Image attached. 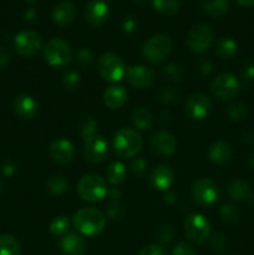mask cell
Instances as JSON below:
<instances>
[{"label":"cell","instance_id":"cell-6","mask_svg":"<svg viewBox=\"0 0 254 255\" xmlns=\"http://www.w3.org/2000/svg\"><path fill=\"white\" fill-rule=\"evenodd\" d=\"M44 59L50 66L62 67L69 64L72 59L71 47L69 42L60 37L49 40L44 46Z\"/></svg>","mask_w":254,"mask_h":255},{"label":"cell","instance_id":"cell-54","mask_svg":"<svg viewBox=\"0 0 254 255\" xmlns=\"http://www.w3.org/2000/svg\"><path fill=\"white\" fill-rule=\"evenodd\" d=\"M237 4L244 7H253L254 6V0H236Z\"/></svg>","mask_w":254,"mask_h":255},{"label":"cell","instance_id":"cell-56","mask_svg":"<svg viewBox=\"0 0 254 255\" xmlns=\"http://www.w3.org/2000/svg\"><path fill=\"white\" fill-rule=\"evenodd\" d=\"M2 192V184H1V181H0V194H1Z\"/></svg>","mask_w":254,"mask_h":255},{"label":"cell","instance_id":"cell-19","mask_svg":"<svg viewBox=\"0 0 254 255\" xmlns=\"http://www.w3.org/2000/svg\"><path fill=\"white\" fill-rule=\"evenodd\" d=\"M59 248L64 255H84L86 242L80 234L67 233L59 241Z\"/></svg>","mask_w":254,"mask_h":255},{"label":"cell","instance_id":"cell-25","mask_svg":"<svg viewBox=\"0 0 254 255\" xmlns=\"http://www.w3.org/2000/svg\"><path fill=\"white\" fill-rule=\"evenodd\" d=\"M202 9L211 17H223L229 11L228 0H203Z\"/></svg>","mask_w":254,"mask_h":255},{"label":"cell","instance_id":"cell-17","mask_svg":"<svg viewBox=\"0 0 254 255\" xmlns=\"http://www.w3.org/2000/svg\"><path fill=\"white\" fill-rule=\"evenodd\" d=\"M49 153L57 164H67L74 159L75 147L69 139L57 138L50 144Z\"/></svg>","mask_w":254,"mask_h":255},{"label":"cell","instance_id":"cell-28","mask_svg":"<svg viewBox=\"0 0 254 255\" xmlns=\"http://www.w3.org/2000/svg\"><path fill=\"white\" fill-rule=\"evenodd\" d=\"M238 51V45L232 37H222L216 46V55L223 60H229Z\"/></svg>","mask_w":254,"mask_h":255},{"label":"cell","instance_id":"cell-8","mask_svg":"<svg viewBox=\"0 0 254 255\" xmlns=\"http://www.w3.org/2000/svg\"><path fill=\"white\" fill-rule=\"evenodd\" d=\"M184 232L192 243L202 246L211 236V223L202 214H191L184 221Z\"/></svg>","mask_w":254,"mask_h":255},{"label":"cell","instance_id":"cell-27","mask_svg":"<svg viewBox=\"0 0 254 255\" xmlns=\"http://www.w3.org/2000/svg\"><path fill=\"white\" fill-rule=\"evenodd\" d=\"M97 127H99V122L91 115H84L77 124L79 134L84 141H87V139L96 136Z\"/></svg>","mask_w":254,"mask_h":255},{"label":"cell","instance_id":"cell-24","mask_svg":"<svg viewBox=\"0 0 254 255\" xmlns=\"http://www.w3.org/2000/svg\"><path fill=\"white\" fill-rule=\"evenodd\" d=\"M209 161L216 164H224L232 158V149L228 143L223 141H216L208 148Z\"/></svg>","mask_w":254,"mask_h":255},{"label":"cell","instance_id":"cell-55","mask_svg":"<svg viewBox=\"0 0 254 255\" xmlns=\"http://www.w3.org/2000/svg\"><path fill=\"white\" fill-rule=\"evenodd\" d=\"M248 163H249V166L252 167V169H254V149L251 152V154H249Z\"/></svg>","mask_w":254,"mask_h":255},{"label":"cell","instance_id":"cell-40","mask_svg":"<svg viewBox=\"0 0 254 255\" xmlns=\"http://www.w3.org/2000/svg\"><path fill=\"white\" fill-rule=\"evenodd\" d=\"M174 237V231L171 226H162L159 227L156 233V239L161 244H167L172 242Z\"/></svg>","mask_w":254,"mask_h":255},{"label":"cell","instance_id":"cell-9","mask_svg":"<svg viewBox=\"0 0 254 255\" xmlns=\"http://www.w3.org/2000/svg\"><path fill=\"white\" fill-rule=\"evenodd\" d=\"M191 194L194 201L203 207H211L216 204L219 199V187L213 179L201 178L193 182Z\"/></svg>","mask_w":254,"mask_h":255},{"label":"cell","instance_id":"cell-3","mask_svg":"<svg viewBox=\"0 0 254 255\" xmlns=\"http://www.w3.org/2000/svg\"><path fill=\"white\" fill-rule=\"evenodd\" d=\"M107 183L99 174H86L77 183V193L85 202L95 203L107 196Z\"/></svg>","mask_w":254,"mask_h":255},{"label":"cell","instance_id":"cell-22","mask_svg":"<svg viewBox=\"0 0 254 255\" xmlns=\"http://www.w3.org/2000/svg\"><path fill=\"white\" fill-rule=\"evenodd\" d=\"M128 99V92L121 85H112L104 92V102L109 109H121Z\"/></svg>","mask_w":254,"mask_h":255},{"label":"cell","instance_id":"cell-32","mask_svg":"<svg viewBox=\"0 0 254 255\" xmlns=\"http://www.w3.org/2000/svg\"><path fill=\"white\" fill-rule=\"evenodd\" d=\"M21 248L17 239L11 234L0 236V255H20Z\"/></svg>","mask_w":254,"mask_h":255},{"label":"cell","instance_id":"cell-5","mask_svg":"<svg viewBox=\"0 0 254 255\" xmlns=\"http://www.w3.org/2000/svg\"><path fill=\"white\" fill-rule=\"evenodd\" d=\"M97 71L100 76L107 82L121 81L126 75V67L119 55L114 52H105L97 62Z\"/></svg>","mask_w":254,"mask_h":255},{"label":"cell","instance_id":"cell-48","mask_svg":"<svg viewBox=\"0 0 254 255\" xmlns=\"http://www.w3.org/2000/svg\"><path fill=\"white\" fill-rule=\"evenodd\" d=\"M198 70L201 71V74L203 75H209L213 71V65L208 60H201L198 62Z\"/></svg>","mask_w":254,"mask_h":255},{"label":"cell","instance_id":"cell-31","mask_svg":"<svg viewBox=\"0 0 254 255\" xmlns=\"http://www.w3.org/2000/svg\"><path fill=\"white\" fill-rule=\"evenodd\" d=\"M152 6L161 15H172L177 14L182 6L181 0H152Z\"/></svg>","mask_w":254,"mask_h":255},{"label":"cell","instance_id":"cell-38","mask_svg":"<svg viewBox=\"0 0 254 255\" xmlns=\"http://www.w3.org/2000/svg\"><path fill=\"white\" fill-rule=\"evenodd\" d=\"M80 84V75L79 72L74 71V70H69L64 74L62 76V86L65 87V90L67 91H74L79 87Z\"/></svg>","mask_w":254,"mask_h":255},{"label":"cell","instance_id":"cell-52","mask_svg":"<svg viewBox=\"0 0 254 255\" xmlns=\"http://www.w3.org/2000/svg\"><path fill=\"white\" fill-rule=\"evenodd\" d=\"M176 201H177L176 193L167 191L166 196H164V202H166L167 204H174V203H176Z\"/></svg>","mask_w":254,"mask_h":255},{"label":"cell","instance_id":"cell-46","mask_svg":"<svg viewBox=\"0 0 254 255\" xmlns=\"http://www.w3.org/2000/svg\"><path fill=\"white\" fill-rule=\"evenodd\" d=\"M138 255H169V254L162 246H158V244H151V246L144 247V248L139 252Z\"/></svg>","mask_w":254,"mask_h":255},{"label":"cell","instance_id":"cell-14","mask_svg":"<svg viewBox=\"0 0 254 255\" xmlns=\"http://www.w3.org/2000/svg\"><path fill=\"white\" fill-rule=\"evenodd\" d=\"M84 16L90 26H102L110 17L109 4L105 0H91L85 6Z\"/></svg>","mask_w":254,"mask_h":255},{"label":"cell","instance_id":"cell-47","mask_svg":"<svg viewBox=\"0 0 254 255\" xmlns=\"http://www.w3.org/2000/svg\"><path fill=\"white\" fill-rule=\"evenodd\" d=\"M242 77L247 81H254V61H248L241 70Z\"/></svg>","mask_w":254,"mask_h":255},{"label":"cell","instance_id":"cell-43","mask_svg":"<svg viewBox=\"0 0 254 255\" xmlns=\"http://www.w3.org/2000/svg\"><path fill=\"white\" fill-rule=\"evenodd\" d=\"M76 61L81 67L89 66V65L94 61V54L91 52V50L81 49L79 52H77Z\"/></svg>","mask_w":254,"mask_h":255},{"label":"cell","instance_id":"cell-49","mask_svg":"<svg viewBox=\"0 0 254 255\" xmlns=\"http://www.w3.org/2000/svg\"><path fill=\"white\" fill-rule=\"evenodd\" d=\"M15 171H16V168H15L14 164L10 163V162H6V163H4L1 166V173L4 174L5 177H11L12 174L15 173Z\"/></svg>","mask_w":254,"mask_h":255},{"label":"cell","instance_id":"cell-36","mask_svg":"<svg viewBox=\"0 0 254 255\" xmlns=\"http://www.w3.org/2000/svg\"><path fill=\"white\" fill-rule=\"evenodd\" d=\"M106 216L112 222H121L126 216V209L120 202H110L106 207Z\"/></svg>","mask_w":254,"mask_h":255},{"label":"cell","instance_id":"cell-23","mask_svg":"<svg viewBox=\"0 0 254 255\" xmlns=\"http://www.w3.org/2000/svg\"><path fill=\"white\" fill-rule=\"evenodd\" d=\"M227 192L232 201L247 202L252 198V188L248 182L243 179H232L227 186Z\"/></svg>","mask_w":254,"mask_h":255},{"label":"cell","instance_id":"cell-37","mask_svg":"<svg viewBox=\"0 0 254 255\" xmlns=\"http://www.w3.org/2000/svg\"><path fill=\"white\" fill-rule=\"evenodd\" d=\"M163 76L169 81H181L183 79V70L179 65L171 62V64H167L163 67Z\"/></svg>","mask_w":254,"mask_h":255},{"label":"cell","instance_id":"cell-12","mask_svg":"<svg viewBox=\"0 0 254 255\" xmlns=\"http://www.w3.org/2000/svg\"><path fill=\"white\" fill-rule=\"evenodd\" d=\"M212 110V102L207 95L202 92L192 94L184 102V111L191 120H203Z\"/></svg>","mask_w":254,"mask_h":255},{"label":"cell","instance_id":"cell-11","mask_svg":"<svg viewBox=\"0 0 254 255\" xmlns=\"http://www.w3.org/2000/svg\"><path fill=\"white\" fill-rule=\"evenodd\" d=\"M15 50L21 56H34L41 49V37L34 30H22L14 39Z\"/></svg>","mask_w":254,"mask_h":255},{"label":"cell","instance_id":"cell-57","mask_svg":"<svg viewBox=\"0 0 254 255\" xmlns=\"http://www.w3.org/2000/svg\"><path fill=\"white\" fill-rule=\"evenodd\" d=\"M25 1H27V2H34V1H36V0H25Z\"/></svg>","mask_w":254,"mask_h":255},{"label":"cell","instance_id":"cell-1","mask_svg":"<svg viewBox=\"0 0 254 255\" xmlns=\"http://www.w3.org/2000/svg\"><path fill=\"white\" fill-rule=\"evenodd\" d=\"M72 226L82 236L96 237L104 231L106 217L95 207H85L74 214Z\"/></svg>","mask_w":254,"mask_h":255},{"label":"cell","instance_id":"cell-29","mask_svg":"<svg viewBox=\"0 0 254 255\" xmlns=\"http://www.w3.org/2000/svg\"><path fill=\"white\" fill-rule=\"evenodd\" d=\"M126 176V166L122 162H112L109 168L106 169V178L112 186H119V184L124 183Z\"/></svg>","mask_w":254,"mask_h":255},{"label":"cell","instance_id":"cell-20","mask_svg":"<svg viewBox=\"0 0 254 255\" xmlns=\"http://www.w3.org/2000/svg\"><path fill=\"white\" fill-rule=\"evenodd\" d=\"M76 17V6L69 0L60 1L52 10V21L60 27H66Z\"/></svg>","mask_w":254,"mask_h":255},{"label":"cell","instance_id":"cell-7","mask_svg":"<svg viewBox=\"0 0 254 255\" xmlns=\"http://www.w3.org/2000/svg\"><path fill=\"white\" fill-rule=\"evenodd\" d=\"M214 42V31L207 24L194 25L187 35L188 49L194 54H204Z\"/></svg>","mask_w":254,"mask_h":255},{"label":"cell","instance_id":"cell-53","mask_svg":"<svg viewBox=\"0 0 254 255\" xmlns=\"http://www.w3.org/2000/svg\"><path fill=\"white\" fill-rule=\"evenodd\" d=\"M35 17H36V11H35L32 7L27 9L26 12H25V20H27V21H32V20H35Z\"/></svg>","mask_w":254,"mask_h":255},{"label":"cell","instance_id":"cell-42","mask_svg":"<svg viewBox=\"0 0 254 255\" xmlns=\"http://www.w3.org/2000/svg\"><path fill=\"white\" fill-rule=\"evenodd\" d=\"M138 27V22H137L136 17L132 15H127L124 17L121 22V29L125 34H133Z\"/></svg>","mask_w":254,"mask_h":255},{"label":"cell","instance_id":"cell-13","mask_svg":"<svg viewBox=\"0 0 254 255\" xmlns=\"http://www.w3.org/2000/svg\"><path fill=\"white\" fill-rule=\"evenodd\" d=\"M149 147L151 151L158 157H169L174 154L177 149V142L173 134L168 131H156L149 138Z\"/></svg>","mask_w":254,"mask_h":255},{"label":"cell","instance_id":"cell-39","mask_svg":"<svg viewBox=\"0 0 254 255\" xmlns=\"http://www.w3.org/2000/svg\"><path fill=\"white\" fill-rule=\"evenodd\" d=\"M179 99H181V92L177 89H174V87H166V89H163L159 92V100L163 104L173 105L178 102Z\"/></svg>","mask_w":254,"mask_h":255},{"label":"cell","instance_id":"cell-2","mask_svg":"<svg viewBox=\"0 0 254 255\" xmlns=\"http://www.w3.org/2000/svg\"><path fill=\"white\" fill-rule=\"evenodd\" d=\"M143 141L136 129L124 127L115 133L114 149L121 158H133L141 151Z\"/></svg>","mask_w":254,"mask_h":255},{"label":"cell","instance_id":"cell-51","mask_svg":"<svg viewBox=\"0 0 254 255\" xmlns=\"http://www.w3.org/2000/svg\"><path fill=\"white\" fill-rule=\"evenodd\" d=\"M107 196L111 199V202H119V199L121 198V192L117 188H111L107 192Z\"/></svg>","mask_w":254,"mask_h":255},{"label":"cell","instance_id":"cell-50","mask_svg":"<svg viewBox=\"0 0 254 255\" xmlns=\"http://www.w3.org/2000/svg\"><path fill=\"white\" fill-rule=\"evenodd\" d=\"M10 60V52L5 47L0 46V67L5 66Z\"/></svg>","mask_w":254,"mask_h":255},{"label":"cell","instance_id":"cell-18","mask_svg":"<svg viewBox=\"0 0 254 255\" xmlns=\"http://www.w3.org/2000/svg\"><path fill=\"white\" fill-rule=\"evenodd\" d=\"M149 182L154 189L167 192L174 182V173L167 164H159L149 174Z\"/></svg>","mask_w":254,"mask_h":255},{"label":"cell","instance_id":"cell-58","mask_svg":"<svg viewBox=\"0 0 254 255\" xmlns=\"http://www.w3.org/2000/svg\"><path fill=\"white\" fill-rule=\"evenodd\" d=\"M133 1H136V2H142V1H143V0H133Z\"/></svg>","mask_w":254,"mask_h":255},{"label":"cell","instance_id":"cell-26","mask_svg":"<svg viewBox=\"0 0 254 255\" xmlns=\"http://www.w3.org/2000/svg\"><path fill=\"white\" fill-rule=\"evenodd\" d=\"M131 121L134 128L139 129V131H146V129H148L152 126L153 119H152L149 110H147L146 107L139 106L132 111Z\"/></svg>","mask_w":254,"mask_h":255},{"label":"cell","instance_id":"cell-10","mask_svg":"<svg viewBox=\"0 0 254 255\" xmlns=\"http://www.w3.org/2000/svg\"><path fill=\"white\" fill-rule=\"evenodd\" d=\"M241 84L232 74H221L211 82V92L218 101H229L238 95Z\"/></svg>","mask_w":254,"mask_h":255},{"label":"cell","instance_id":"cell-21","mask_svg":"<svg viewBox=\"0 0 254 255\" xmlns=\"http://www.w3.org/2000/svg\"><path fill=\"white\" fill-rule=\"evenodd\" d=\"M15 112L21 117L22 120H32L37 115L39 106L36 100L27 94L19 95L14 101Z\"/></svg>","mask_w":254,"mask_h":255},{"label":"cell","instance_id":"cell-33","mask_svg":"<svg viewBox=\"0 0 254 255\" xmlns=\"http://www.w3.org/2000/svg\"><path fill=\"white\" fill-rule=\"evenodd\" d=\"M69 227H70V221L66 216H59L55 217L51 222H50V232H51L52 236L57 237V238H61L65 234L69 233Z\"/></svg>","mask_w":254,"mask_h":255},{"label":"cell","instance_id":"cell-45","mask_svg":"<svg viewBox=\"0 0 254 255\" xmlns=\"http://www.w3.org/2000/svg\"><path fill=\"white\" fill-rule=\"evenodd\" d=\"M173 255H197V252L194 251L193 246L187 242H179L173 248Z\"/></svg>","mask_w":254,"mask_h":255},{"label":"cell","instance_id":"cell-34","mask_svg":"<svg viewBox=\"0 0 254 255\" xmlns=\"http://www.w3.org/2000/svg\"><path fill=\"white\" fill-rule=\"evenodd\" d=\"M247 112H248V107H247V105L242 101L233 102V104L228 107V110H227L228 119L234 122L242 121V120L247 116Z\"/></svg>","mask_w":254,"mask_h":255},{"label":"cell","instance_id":"cell-44","mask_svg":"<svg viewBox=\"0 0 254 255\" xmlns=\"http://www.w3.org/2000/svg\"><path fill=\"white\" fill-rule=\"evenodd\" d=\"M211 247L214 252H223L227 248V238L222 233H214L211 239Z\"/></svg>","mask_w":254,"mask_h":255},{"label":"cell","instance_id":"cell-35","mask_svg":"<svg viewBox=\"0 0 254 255\" xmlns=\"http://www.w3.org/2000/svg\"><path fill=\"white\" fill-rule=\"evenodd\" d=\"M219 214H221V218L223 219V222H226L228 224L238 223L239 218H241V212H239V209L237 207L232 206V204H224V206H222Z\"/></svg>","mask_w":254,"mask_h":255},{"label":"cell","instance_id":"cell-30","mask_svg":"<svg viewBox=\"0 0 254 255\" xmlns=\"http://www.w3.org/2000/svg\"><path fill=\"white\" fill-rule=\"evenodd\" d=\"M69 189V181L62 174H55L47 181L46 192L52 197H59Z\"/></svg>","mask_w":254,"mask_h":255},{"label":"cell","instance_id":"cell-4","mask_svg":"<svg viewBox=\"0 0 254 255\" xmlns=\"http://www.w3.org/2000/svg\"><path fill=\"white\" fill-rule=\"evenodd\" d=\"M172 52V40L168 35L157 34L149 37L142 47V55L147 61L158 64L164 61Z\"/></svg>","mask_w":254,"mask_h":255},{"label":"cell","instance_id":"cell-15","mask_svg":"<svg viewBox=\"0 0 254 255\" xmlns=\"http://www.w3.org/2000/svg\"><path fill=\"white\" fill-rule=\"evenodd\" d=\"M109 156V143L102 136H94L85 141L84 157L90 163H101Z\"/></svg>","mask_w":254,"mask_h":255},{"label":"cell","instance_id":"cell-41","mask_svg":"<svg viewBox=\"0 0 254 255\" xmlns=\"http://www.w3.org/2000/svg\"><path fill=\"white\" fill-rule=\"evenodd\" d=\"M147 166H148V163L142 157H136V158L133 157V159L129 163V168H131L132 173L136 174V176H143L147 171Z\"/></svg>","mask_w":254,"mask_h":255},{"label":"cell","instance_id":"cell-16","mask_svg":"<svg viewBox=\"0 0 254 255\" xmlns=\"http://www.w3.org/2000/svg\"><path fill=\"white\" fill-rule=\"evenodd\" d=\"M126 75L129 85L139 90L152 86L156 79L153 70L144 65H134V66L128 67L126 70Z\"/></svg>","mask_w":254,"mask_h":255}]
</instances>
